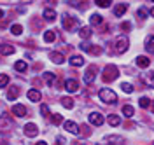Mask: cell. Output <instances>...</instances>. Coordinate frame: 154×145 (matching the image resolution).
<instances>
[{"label": "cell", "instance_id": "cell-8", "mask_svg": "<svg viewBox=\"0 0 154 145\" xmlns=\"http://www.w3.org/2000/svg\"><path fill=\"white\" fill-rule=\"evenodd\" d=\"M65 89H67L68 93H75L77 89H79V82H77L75 79H68V80H65Z\"/></svg>", "mask_w": 154, "mask_h": 145}, {"label": "cell", "instance_id": "cell-17", "mask_svg": "<svg viewBox=\"0 0 154 145\" xmlns=\"http://www.w3.org/2000/svg\"><path fill=\"white\" fill-rule=\"evenodd\" d=\"M149 65H151V59L147 58V56H138V58H137V67L147 68Z\"/></svg>", "mask_w": 154, "mask_h": 145}, {"label": "cell", "instance_id": "cell-19", "mask_svg": "<svg viewBox=\"0 0 154 145\" xmlns=\"http://www.w3.org/2000/svg\"><path fill=\"white\" fill-rule=\"evenodd\" d=\"M68 61H70L72 67H82V65H84V58H82V56H72Z\"/></svg>", "mask_w": 154, "mask_h": 145}, {"label": "cell", "instance_id": "cell-33", "mask_svg": "<svg viewBox=\"0 0 154 145\" xmlns=\"http://www.w3.org/2000/svg\"><path fill=\"white\" fill-rule=\"evenodd\" d=\"M11 32H12L14 35H21V32H23V26H21V25H12V26H11Z\"/></svg>", "mask_w": 154, "mask_h": 145}, {"label": "cell", "instance_id": "cell-36", "mask_svg": "<svg viewBox=\"0 0 154 145\" xmlns=\"http://www.w3.org/2000/svg\"><path fill=\"white\" fill-rule=\"evenodd\" d=\"M63 122V117L60 116V114H53V124H61Z\"/></svg>", "mask_w": 154, "mask_h": 145}, {"label": "cell", "instance_id": "cell-39", "mask_svg": "<svg viewBox=\"0 0 154 145\" xmlns=\"http://www.w3.org/2000/svg\"><path fill=\"white\" fill-rule=\"evenodd\" d=\"M121 28H123V30H131V23H128V21H125V23L121 25Z\"/></svg>", "mask_w": 154, "mask_h": 145}, {"label": "cell", "instance_id": "cell-9", "mask_svg": "<svg viewBox=\"0 0 154 145\" xmlns=\"http://www.w3.org/2000/svg\"><path fill=\"white\" fill-rule=\"evenodd\" d=\"M96 68L95 67H89L86 70V74H84V82H86V84H91V82H93V80H95V77H96Z\"/></svg>", "mask_w": 154, "mask_h": 145}, {"label": "cell", "instance_id": "cell-21", "mask_svg": "<svg viewBox=\"0 0 154 145\" xmlns=\"http://www.w3.org/2000/svg\"><path fill=\"white\" fill-rule=\"evenodd\" d=\"M107 121H109L110 126H119L121 124V119H119V116H116V114H110V116L107 117Z\"/></svg>", "mask_w": 154, "mask_h": 145}, {"label": "cell", "instance_id": "cell-12", "mask_svg": "<svg viewBox=\"0 0 154 145\" xmlns=\"http://www.w3.org/2000/svg\"><path fill=\"white\" fill-rule=\"evenodd\" d=\"M26 96H28L30 101H40L42 95H40V91H38V89H30L28 93H26Z\"/></svg>", "mask_w": 154, "mask_h": 145}, {"label": "cell", "instance_id": "cell-37", "mask_svg": "<svg viewBox=\"0 0 154 145\" xmlns=\"http://www.w3.org/2000/svg\"><path fill=\"white\" fill-rule=\"evenodd\" d=\"M138 18H140V20H145V18H147V9H145V7H140V9H138Z\"/></svg>", "mask_w": 154, "mask_h": 145}, {"label": "cell", "instance_id": "cell-27", "mask_svg": "<svg viewBox=\"0 0 154 145\" xmlns=\"http://www.w3.org/2000/svg\"><path fill=\"white\" fill-rule=\"evenodd\" d=\"M61 105L65 107V108H74V100L72 98H68V96H65V98H61Z\"/></svg>", "mask_w": 154, "mask_h": 145}, {"label": "cell", "instance_id": "cell-1", "mask_svg": "<svg viewBox=\"0 0 154 145\" xmlns=\"http://www.w3.org/2000/svg\"><path fill=\"white\" fill-rule=\"evenodd\" d=\"M98 96H100V100H102L103 103H107V105H112V103H116V101H117V95H116L112 89H109V87L100 89Z\"/></svg>", "mask_w": 154, "mask_h": 145}, {"label": "cell", "instance_id": "cell-2", "mask_svg": "<svg viewBox=\"0 0 154 145\" xmlns=\"http://www.w3.org/2000/svg\"><path fill=\"white\" fill-rule=\"evenodd\" d=\"M117 77H119V70H117V67H114V65H107V67L103 68V75H102V79H103L105 82H112V80H116Z\"/></svg>", "mask_w": 154, "mask_h": 145}, {"label": "cell", "instance_id": "cell-31", "mask_svg": "<svg viewBox=\"0 0 154 145\" xmlns=\"http://www.w3.org/2000/svg\"><path fill=\"white\" fill-rule=\"evenodd\" d=\"M9 84V75L7 74H0V87H5Z\"/></svg>", "mask_w": 154, "mask_h": 145}, {"label": "cell", "instance_id": "cell-42", "mask_svg": "<svg viewBox=\"0 0 154 145\" xmlns=\"http://www.w3.org/2000/svg\"><path fill=\"white\" fill-rule=\"evenodd\" d=\"M151 16H152V18H154V7H152V9H151Z\"/></svg>", "mask_w": 154, "mask_h": 145}, {"label": "cell", "instance_id": "cell-10", "mask_svg": "<svg viewBox=\"0 0 154 145\" xmlns=\"http://www.w3.org/2000/svg\"><path fill=\"white\" fill-rule=\"evenodd\" d=\"M142 82H144L145 86L149 87H154V72H147L142 75Z\"/></svg>", "mask_w": 154, "mask_h": 145}, {"label": "cell", "instance_id": "cell-16", "mask_svg": "<svg viewBox=\"0 0 154 145\" xmlns=\"http://www.w3.org/2000/svg\"><path fill=\"white\" fill-rule=\"evenodd\" d=\"M49 58L53 59V63H56V65H61V63L65 61V56H63L61 53H51Z\"/></svg>", "mask_w": 154, "mask_h": 145}, {"label": "cell", "instance_id": "cell-29", "mask_svg": "<svg viewBox=\"0 0 154 145\" xmlns=\"http://www.w3.org/2000/svg\"><path fill=\"white\" fill-rule=\"evenodd\" d=\"M107 142H110V143H125V138L123 136H107Z\"/></svg>", "mask_w": 154, "mask_h": 145}, {"label": "cell", "instance_id": "cell-4", "mask_svg": "<svg viewBox=\"0 0 154 145\" xmlns=\"http://www.w3.org/2000/svg\"><path fill=\"white\" fill-rule=\"evenodd\" d=\"M88 119H89V122L93 126H102L105 122V119H103V116H102L100 112H91V114L88 116Z\"/></svg>", "mask_w": 154, "mask_h": 145}, {"label": "cell", "instance_id": "cell-26", "mask_svg": "<svg viewBox=\"0 0 154 145\" xmlns=\"http://www.w3.org/2000/svg\"><path fill=\"white\" fill-rule=\"evenodd\" d=\"M44 79H46V82H48L49 86H53V84L56 82V75L51 74V72H46V74H44Z\"/></svg>", "mask_w": 154, "mask_h": 145}, {"label": "cell", "instance_id": "cell-28", "mask_svg": "<svg viewBox=\"0 0 154 145\" xmlns=\"http://www.w3.org/2000/svg\"><path fill=\"white\" fill-rule=\"evenodd\" d=\"M18 95H19L18 87H11V91H9V93H7V98H9L11 101H14V100L18 98Z\"/></svg>", "mask_w": 154, "mask_h": 145}, {"label": "cell", "instance_id": "cell-34", "mask_svg": "<svg viewBox=\"0 0 154 145\" xmlns=\"http://www.w3.org/2000/svg\"><path fill=\"white\" fill-rule=\"evenodd\" d=\"M81 49L86 51V53H91V51H93V44H89V42H82V44H81Z\"/></svg>", "mask_w": 154, "mask_h": 145}, {"label": "cell", "instance_id": "cell-11", "mask_svg": "<svg viewBox=\"0 0 154 145\" xmlns=\"http://www.w3.org/2000/svg\"><path fill=\"white\" fill-rule=\"evenodd\" d=\"M12 114L18 117H25L26 116V108H25V105H19V103H16V105L12 107Z\"/></svg>", "mask_w": 154, "mask_h": 145}, {"label": "cell", "instance_id": "cell-25", "mask_svg": "<svg viewBox=\"0 0 154 145\" xmlns=\"http://www.w3.org/2000/svg\"><path fill=\"white\" fill-rule=\"evenodd\" d=\"M89 23H91V25H102V23H103V18H102L100 14H91Z\"/></svg>", "mask_w": 154, "mask_h": 145}, {"label": "cell", "instance_id": "cell-6", "mask_svg": "<svg viewBox=\"0 0 154 145\" xmlns=\"http://www.w3.org/2000/svg\"><path fill=\"white\" fill-rule=\"evenodd\" d=\"M75 25H77L75 18H72V16H68V14H65V16H63V28H65V30L75 28Z\"/></svg>", "mask_w": 154, "mask_h": 145}, {"label": "cell", "instance_id": "cell-38", "mask_svg": "<svg viewBox=\"0 0 154 145\" xmlns=\"http://www.w3.org/2000/svg\"><path fill=\"white\" fill-rule=\"evenodd\" d=\"M40 112L44 117H49V107L48 105H40Z\"/></svg>", "mask_w": 154, "mask_h": 145}, {"label": "cell", "instance_id": "cell-35", "mask_svg": "<svg viewBox=\"0 0 154 145\" xmlns=\"http://www.w3.org/2000/svg\"><path fill=\"white\" fill-rule=\"evenodd\" d=\"M121 87H123V91L128 93V95H130V93H133V86H131V84H128V82H123Z\"/></svg>", "mask_w": 154, "mask_h": 145}, {"label": "cell", "instance_id": "cell-7", "mask_svg": "<svg viewBox=\"0 0 154 145\" xmlns=\"http://www.w3.org/2000/svg\"><path fill=\"white\" fill-rule=\"evenodd\" d=\"M63 128L67 129L68 133H72V135H79V126H77L74 121H65V122H63Z\"/></svg>", "mask_w": 154, "mask_h": 145}, {"label": "cell", "instance_id": "cell-18", "mask_svg": "<svg viewBox=\"0 0 154 145\" xmlns=\"http://www.w3.org/2000/svg\"><path fill=\"white\" fill-rule=\"evenodd\" d=\"M145 51L151 53V54H154V35L147 37V40H145Z\"/></svg>", "mask_w": 154, "mask_h": 145}, {"label": "cell", "instance_id": "cell-23", "mask_svg": "<svg viewBox=\"0 0 154 145\" xmlns=\"http://www.w3.org/2000/svg\"><path fill=\"white\" fill-rule=\"evenodd\" d=\"M123 114H125V117H128V119H130V117H133L135 108L131 105H125V107H123Z\"/></svg>", "mask_w": 154, "mask_h": 145}, {"label": "cell", "instance_id": "cell-22", "mask_svg": "<svg viewBox=\"0 0 154 145\" xmlns=\"http://www.w3.org/2000/svg\"><path fill=\"white\" fill-rule=\"evenodd\" d=\"M79 35H81V39H89L91 37V28L89 26H82L79 30Z\"/></svg>", "mask_w": 154, "mask_h": 145}, {"label": "cell", "instance_id": "cell-20", "mask_svg": "<svg viewBox=\"0 0 154 145\" xmlns=\"http://www.w3.org/2000/svg\"><path fill=\"white\" fill-rule=\"evenodd\" d=\"M14 70H18V72H26L28 70V65H26V61H23V59H19L14 63Z\"/></svg>", "mask_w": 154, "mask_h": 145}, {"label": "cell", "instance_id": "cell-40", "mask_svg": "<svg viewBox=\"0 0 154 145\" xmlns=\"http://www.w3.org/2000/svg\"><path fill=\"white\" fill-rule=\"evenodd\" d=\"M35 145H48V143H46V142H37Z\"/></svg>", "mask_w": 154, "mask_h": 145}, {"label": "cell", "instance_id": "cell-13", "mask_svg": "<svg viewBox=\"0 0 154 145\" xmlns=\"http://www.w3.org/2000/svg\"><path fill=\"white\" fill-rule=\"evenodd\" d=\"M126 11H128V5H126V4H117L114 7V16L116 18H121Z\"/></svg>", "mask_w": 154, "mask_h": 145}, {"label": "cell", "instance_id": "cell-14", "mask_svg": "<svg viewBox=\"0 0 154 145\" xmlns=\"http://www.w3.org/2000/svg\"><path fill=\"white\" fill-rule=\"evenodd\" d=\"M14 51H16V49L12 47V46H9V44H2V46H0V54H4V56L14 54Z\"/></svg>", "mask_w": 154, "mask_h": 145}, {"label": "cell", "instance_id": "cell-32", "mask_svg": "<svg viewBox=\"0 0 154 145\" xmlns=\"http://www.w3.org/2000/svg\"><path fill=\"white\" fill-rule=\"evenodd\" d=\"M95 4L98 5V7H103V9H105V7H110L112 2H110V0H96Z\"/></svg>", "mask_w": 154, "mask_h": 145}, {"label": "cell", "instance_id": "cell-3", "mask_svg": "<svg viewBox=\"0 0 154 145\" xmlns=\"http://www.w3.org/2000/svg\"><path fill=\"white\" fill-rule=\"evenodd\" d=\"M128 46H130V42H128L126 37H117V40H116V51H117L119 54L126 53V51H128Z\"/></svg>", "mask_w": 154, "mask_h": 145}, {"label": "cell", "instance_id": "cell-5", "mask_svg": "<svg viewBox=\"0 0 154 145\" xmlns=\"http://www.w3.org/2000/svg\"><path fill=\"white\" fill-rule=\"evenodd\" d=\"M25 135L26 136H30V138H33V136H37L38 135V128L33 122H28V124H25Z\"/></svg>", "mask_w": 154, "mask_h": 145}, {"label": "cell", "instance_id": "cell-30", "mask_svg": "<svg viewBox=\"0 0 154 145\" xmlns=\"http://www.w3.org/2000/svg\"><path fill=\"white\" fill-rule=\"evenodd\" d=\"M138 105L142 107V108H149V107H151V100L145 98V96H142L140 100H138Z\"/></svg>", "mask_w": 154, "mask_h": 145}, {"label": "cell", "instance_id": "cell-24", "mask_svg": "<svg viewBox=\"0 0 154 145\" xmlns=\"http://www.w3.org/2000/svg\"><path fill=\"white\" fill-rule=\"evenodd\" d=\"M54 39H56V33H54L53 30L44 32V40H46V42H54Z\"/></svg>", "mask_w": 154, "mask_h": 145}, {"label": "cell", "instance_id": "cell-15", "mask_svg": "<svg viewBox=\"0 0 154 145\" xmlns=\"http://www.w3.org/2000/svg\"><path fill=\"white\" fill-rule=\"evenodd\" d=\"M42 16H44V20L46 21H54L56 20V11L54 9H44Z\"/></svg>", "mask_w": 154, "mask_h": 145}, {"label": "cell", "instance_id": "cell-41", "mask_svg": "<svg viewBox=\"0 0 154 145\" xmlns=\"http://www.w3.org/2000/svg\"><path fill=\"white\" fill-rule=\"evenodd\" d=\"M2 16H4V11L0 9V20H2Z\"/></svg>", "mask_w": 154, "mask_h": 145}]
</instances>
